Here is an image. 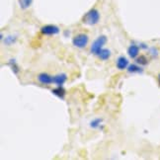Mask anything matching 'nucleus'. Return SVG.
<instances>
[{
    "mask_svg": "<svg viewBox=\"0 0 160 160\" xmlns=\"http://www.w3.org/2000/svg\"><path fill=\"white\" fill-rule=\"evenodd\" d=\"M100 21V13L97 9H91L82 18V23L88 26L97 25Z\"/></svg>",
    "mask_w": 160,
    "mask_h": 160,
    "instance_id": "1",
    "label": "nucleus"
},
{
    "mask_svg": "<svg viewBox=\"0 0 160 160\" xmlns=\"http://www.w3.org/2000/svg\"><path fill=\"white\" fill-rule=\"evenodd\" d=\"M107 42V37L106 36H99L98 38L93 42V44L91 46V53H93L95 55H98L100 53V52L103 50V47L105 46V44Z\"/></svg>",
    "mask_w": 160,
    "mask_h": 160,
    "instance_id": "2",
    "label": "nucleus"
},
{
    "mask_svg": "<svg viewBox=\"0 0 160 160\" xmlns=\"http://www.w3.org/2000/svg\"><path fill=\"white\" fill-rule=\"evenodd\" d=\"M88 42H89L88 35L78 34L72 39V45L78 48H83L88 45Z\"/></svg>",
    "mask_w": 160,
    "mask_h": 160,
    "instance_id": "3",
    "label": "nucleus"
},
{
    "mask_svg": "<svg viewBox=\"0 0 160 160\" xmlns=\"http://www.w3.org/2000/svg\"><path fill=\"white\" fill-rule=\"evenodd\" d=\"M41 33L47 36H53L59 33V28L55 25H46L41 28Z\"/></svg>",
    "mask_w": 160,
    "mask_h": 160,
    "instance_id": "4",
    "label": "nucleus"
},
{
    "mask_svg": "<svg viewBox=\"0 0 160 160\" xmlns=\"http://www.w3.org/2000/svg\"><path fill=\"white\" fill-rule=\"evenodd\" d=\"M38 80L44 85H51L53 83V76L48 73H40L38 75Z\"/></svg>",
    "mask_w": 160,
    "mask_h": 160,
    "instance_id": "5",
    "label": "nucleus"
},
{
    "mask_svg": "<svg viewBox=\"0 0 160 160\" xmlns=\"http://www.w3.org/2000/svg\"><path fill=\"white\" fill-rule=\"evenodd\" d=\"M117 68L120 69V70H124V69H127L128 66L130 65V63H128V59L124 57V55H121V57L117 59Z\"/></svg>",
    "mask_w": 160,
    "mask_h": 160,
    "instance_id": "6",
    "label": "nucleus"
},
{
    "mask_svg": "<svg viewBox=\"0 0 160 160\" xmlns=\"http://www.w3.org/2000/svg\"><path fill=\"white\" fill-rule=\"evenodd\" d=\"M128 57L132 58H137L139 54V47L134 44L131 45L128 48Z\"/></svg>",
    "mask_w": 160,
    "mask_h": 160,
    "instance_id": "7",
    "label": "nucleus"
},
{
    "mask_svg": "<svg viewBox=\"0 0 160 160\" xmlns=\"http://www.w3.org/2000/svg\"><path fill=\"white\" fill-rule=\"evenodd\" d=\"M67 80V76L65 73H60V74H58L53 76V83L57 84L58 86H62Z\"/></svg>",
    "mask_w": 160,
    "mask_h": 160,
    "instance_id": "8",
    "label": "nucleus"
},
{
    "mask_svg": "<svg viewBox=\"0 0 160 160\" xmlns=\"http://www.w3.org/2000/svg\"><path fill=\"white\" fill-rule=\"evenodd\" d=\"M127 70H128V72H130V73H142L143 72V68L138 63L130 64L128 66Z\"/></svg>",
    "mask_w": 160,
    "mask_h": 160,
    "instance_id": "9",
    "label": "nucleus"
},
{
    "mask_svg": "<svg viewBox=\"0 0 160 160\" xmlns=\"http://www.w3.org/2000/svg\"><path fill=\"white\" fill-rule=\"evenodd\" d=\"M52 94H54L55 96H58V98H60L61 100L64 99L65 97V90L62 88V86H58L57 88H54L52 90Z\"/></svg>",
    "mask_w": 160,
    "mask_h": 160,
    "instance_id": "10",
    "label": "nucleus"
},
{
    "mask_svg": "<svg viewBox=\"0 0 160 160\" xmlns=\"http://www.w3.org/2000/svg\"><path fill=\"white\" fill-rule=\"evenodd\" d=\"M97 57L102 60H107L111 57V52H110V50H107V48H103Z\"/></svg>",
    "mask_w": 160,
    "mask_h": 160,
    "instance_id": "11",
    "label": "nucleus"
},
{
    "mask_svg": "<svg viewBox=\"0 0 160 160\" xmlns=\"http://www.w3.org/2000/svg\"><path fill=\"white\" fill-rule=\"evenodd\" d=\"M8 65L10 66L11 70L13 71V73H15L16 75L18 74V73H19L20 68H19V65H18L17 62L15 61V59H10V61L8 62Z\"/></svg>",
    "mask_w": 160,
    "mask_h": 160,
    "instance_id": "12",
    "label": "nucleus"
},
{
    "mask_svg": "<svg viewBox=\"0 0 160 160\" xmlns=\"http://www.w3.org/2000/svg\"><path fill=\"white\" fill-rule=\"evenodd\" d=\"M101 125H102V119L99 118H96L90 122V127L92 128H99Z\"/></svg>",
    "mask_w": 160,
    "mask_h": 160,
    "instance_id": "13",
    "label": "nucleus"
},
{
    "mask_svg": "<svg viewBox=\"0 0 160 160\" xmlns=\"http://www.w3.org/2000/svg\"><path fill=\"white\" fill-rule=\"evenodd\" d=\"M16 41H17V37H15V36H8V37H6V38H5L4 44L6 46H11V45L15 44Z\"/></svg>",
    "mask_w": 160,
    "mask_h": 160,
    "instance_id": "14",
    "label": "nucleus"
},
{
    "mask_svg": "<svg viewBox=\"0 0 160 160\" xmlns=\"http://www.w3.org/2000/svg\"><path fill=\"white\" fill-rule=\"evenodd\" d=\"M137 63L139 64V65H146L148 63V59L146 58L145 55H139V57L137 58Z\"/></svg>",
    "mask_w": 160,
    "mask_h": 160,
    "instance_id": "15",
    "label": "nucleus"
},
{
    "mask_svg": "<svg viewBox=\"0 0 160 160\" xmlns=\"http://www.w3.org/2000/svg\"><path fill=\"white\" fill-rule=\"evenodd\" d=\"M32 2L33 0H20V6L22 9H27L31 6Z\"/></svg>",
    "mask_w": 160,
    "mask_h": 160,
    "instance_id": "16",
    "label": "nucleus"
},
{
    "mask_svg": "<svg viewBox=\"0 0 160 160\" xmlns=\"http://www.w3.org/2000/svg\"><path fill=\"white\" fill-rule=\"evenodd\" d=\"M150 53L152 54V57L153 58H155V57H157V54H158V51L156 50L155 48H150Z\"/></svg>",
    "mask_w": 160,
    "mask_h": 160,
    "instance_id": "17",
    "label": "nucleus"
},
{
    "mask_svg": "<svg viewBox=\"0 0 160 160\" xmlns=\"http://www.w3.org/2000/svg\"><path fill=\"white\" fill-rule=\"evenodd\" d=\"M157 80H158V83H159V86H160V74L157 76Z\"/></svg>",
    "mask_w": 160,
    "mask_h": 160,
    "instance_id": "18",
    "label": "nucleus"
}]
</instances>
